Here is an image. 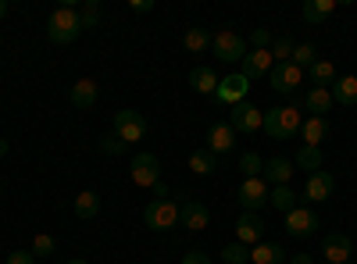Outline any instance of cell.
<instances>
[{"instance_id": "6da1fadb", "label": "cell", "mask_w": 357, "mask_h": 264, "mask_svg": "<svg viewBox=\"0 0 357 264\" xmlns=\"http://www.w3.org/2000/svg\"><path fill=\"white\" fill-rule=\"evenodd\" d=\"M79 33H82V22H79V11H75L72 4L57 8V11L47 18V36H50V43H75Z\"/></svg>"}, {"instance_id": "7a4b0ae2", "label": "cell", "mask_w": 357, "mask_h": 264, "mask_svg": "<svg viewBox=\"0 0 357 264\" xmlns=\"http://www.w3.org/2000/svg\"><path fill=\"white\" fill-rule=\"evenodd\" d=\"M304 118H301V111L296 107H272V111H264V132L272 136V139H293L296 132H301Z\"/></svg>"}, {"instance_id": "3957f363", "label": "cell", "mask_w": 357, "mask_h": 264, "mask_svg": "<svg viewBox=\"0 0 357 264\" xmlns=\"http://www.w3.org/2000/svg\"><path fill=\"white\" fill-rule=\"evenodd\" d=\"M211 50H215L218 61L232 65V61H243L247 57V40L236 33V29H222L218 36H211Z\"/></svg>"}, {"instance_id": "277c9868", "label": "cell", "mask_w": 357, "mask_h": 264, "mask_svg": "<svg viewBox=\"0 0 357 264\" xmlns=\"http://www.w3.org/2000/svg\"><path fill=\"white\" fill-rule=\"evenodd\" d=\"M146 132H151V125H146V118L139 111L126 107V111L114 114V136L122 143H139V139H146Z\"/></svg>"}, {"instance_id": "5b68a950", "label": "cell", "mask_w": 357, "mask_h": 264, "mask_svg": "<svg viewBox=\"0 0 357 264\" xmlns=\"http://www.w3.org/2000/svg\"><path fill=\"white\" fill-rule=\"evenodd\" d=\"M143 222H146V228H154V232L175 228L178 225V203L175 200H154V203H146Z\"/></svg>"}, {"instance_id": "8992f818", "label": "cell", "mask_w": 357, "mask_h": 264, "mask_svg": "<svg viewBox=\"0 0 357 264\" xmlns=\"http://www.w3.org/2000/svg\"><path fill=\"white\" fill-rule=\"evenodd\" d=\"M268 196H272V186H268V183L261 179V175H257V179H243V183H240V189H236V200H240L247 211L264 208Z\"/></svg>"}, {"instance_id": "52a82bcc", "label": "cell", "mask_w": 357, "mask_h": 264, "mask_svg": "<svg viewBox=\"0 0 357 264\" xmlns=\"http://www.w3.org/2000/svg\"><path fill=\"white\" fill-rule=\"evenodd\" d=\"M247 93H250V79H243V72H240V75H229V79H222V82H218L215 100H218V104L236 107V104H243V97H247Z\"/></svg>"}, {"instance_id": "ba28073f", "label": "cell", "mask_w": 357, "mask_h": 264, "mask_svg": "<svg viewBox=\"0 0 357 264\" xmlns=\"http://www.w3.org/2000/svg\"><path fill=\"white\" fill-rule=\"evenodd\" d=\"M132 183H136V186H151V189L161 183V164H158L154 154L143 150V154L132 157Z\"/></svg>"}, {"instance_id": "9c48e42d", "label": "cell", "mask_w": 357, "mask_h": 264, "mask_svg": "<svg viewBox=\"0 0 357 264\" xmlns=\"http://www.w3.org/2000/svg\"><path fill=\"white\" fill-rule=\"evenodd\" d=\"M301 79H304V68H296L293 61H282L268 72V82H272L275 93H293L296 86H301Z\"/></svg>"}, {"instance_id": "30bf717a", "label": "cell", "mask_w": 357, "mask_h": 264, "mask_svg": "<svg viewBox=\"0 0 357 264\" xmlns=\"http://www.w3.org/2000/svg\"><path fill=\"white\" fill-rule=\"evenodd\" d=\"M314 228H321V218H318V211H311V208H293L289 215H286V232L289 236H311Z\"/></svg>"}, {"instance_id": "8fae6325", "label": "cell", "mask_w": 357, "mask_h": 264, "mask_svg": "<svg viewBox=\"0 0 357 264\" xmlns=\"http://www.w3.org/2000/svg\"><path fill=\"white\" fill-rule=\"evenodd\" d=\"M229 125L236 129V132H257L261 125H264V111H257L254 104H236L232 107V114H229Z\"/></svg>"}, {"instance_id": "7c38bea8", "label": "cell", "mask_w": 357, "mask_h": 264, "mask_svg": "<svg viewBox=\"0 0 357 264\" xmlns=\"http://www.w3.org/2000/svg\"><path fill=\"white\" fill-rule=\"evenodd\" d=\"M321 257L329 261V264H347L354 257L350 236H343V232H329V236L321 240Z\"/></svg>"}, {"instance_id": "4fadbf2b", "label": "cell", "mask_w": 357, "mask_h": 264, "mask_svg": "<svg viewBox=\"0 0 357 264\" xmlns=\"http://www.w3.org/2000/svg\"><path fill=\"white\" fill-rule=\"evenodd\" d=\"M261 236H264V222H261L254 211H243L240 222H236V243H243V247L254 243V247H257Z\"/></svg>"}, {"instance_id": "5bb4252c", "label": "cell", "mask_w": 357, "mask_h": 264, "mask_svg": "<svg viewBox=\"0 0 357 264\" xmlns=\"http://www.w3.org/2000/svg\"><path fill=\"white\" fill-rule=\"evenodd\" d=\"M261 179L268 186H289L293 183V161L286 157H268L264 168H261Z\"/></svg>"}, {"instance_id": "9a60e30c", "label": "cell", "mask_w": 357, "mask_h": 264, "mask_svg": "<svg viewBox=\"0 0 357 264\" xmlns=\"http://www.w3.org/2000/svg\"><path fill=\"white\" fill-rule=\"evenodd\" d=\"M333 189H336V179H333V175H329V171H314V175H307L304 200L321 203V200H329V196H333Z\"/></svg>"}, {"instance_id": "2e32d148", "label": "cell", "mask_w": 357, "mask_h": 264, "mask_svg": "<svg viewBox=\"0 0 357 264\" xmlns=\"http://www.w3.org/2000/svg\"><path fill=\"white\" fill-rule=\"evenodd\" d=\"M232 146H236V129L229 122H215L207 129V150L211 154H229Z\"/></svg>"}, {"instance_id": "e0dca14e", "label": "cell", "mask_w": 357, "mask_h": 264, "mask_svg": "<svg viewBox=\"0 0 357 264\" xmlns=\"http://www.w3.org/2000/svg\"><path fill=\"white\" fill-rule=\"evenodd\" d=\"M243 79H264L268 72L275 68V57H272V50H254V54H247L243 57Z\"/></svg>"}, {"instance_id": "ac0fdd59", "label": "cell", "mask_w": 357, "mask_h": 264, "mask_svg": "<svg viewBox=\"0 0 357 264\" xmlns=\"http://www.w3.org/2000/svg\"><path fill=\"white\" fill-rule=\"evenodd\" d=\"M178 222H183L190 232H204L207 222H211V215H207V208L200 200H186L183 208H178Z\"/></svg>"}, {"instance_id": "d6986e66", "label": "cell", "mask_w": 357, "mask_h": 264, "mask_svg": "<svg viewBox=\"0 0 357 264\" xmlns=\"http://www.w3.org/2000/svg\"><path fill=\"white\" fill-rule=\"evenodd\" d=\"M336 8H340V0H307L301 15H304V22H307V25H321V22L329 18Z\"/></svg>"}, {"instance_id": "ffe728a7", "label": "cell", "mask_w": 357, "mask_h": 264, "mask_svg": "<svg viewBox=\"0 0 357 264\" xmlns=\"http://www.w3.org/2000/svg\"><path fill=\"white\" fill-rule=\"evenodd\" d=\"M97 82L93 79H79L75 86H72V104L79 107V111H86V107H93L97 104Z\"/></svg>"}, {"instance_id": "44dd1931", "label": "cell", "mask_w": 357, "mask_h": 264, "mask_svg": "<svg viewBox=\"0 0 357 264\" xmlns=\"http://www.w3.org/2000/svg\"><path fill=\"white\" fill-rule=\"evenodd\" d=\"M190 171H193V175H204V179H207V175H215V171H218V154H211L207 146L193 150V154H190Z\"/></svg>"}, {"instance_id": "7402d4cb", "label": "cell", "mask_w": 357, "mask_h": 264, "mask_svg": "<svg viewBox=\"0 0 357 264\" xmlns=\"http://www.w3.org/2000/svg\"><path fill=\"white\" fill-rule=\"evenodd\" d=\"M304 107L311 111V118H325V114H329V107H333V93L321 90V86H314V90L304 97Z\"/></svg>"}, {"instance_id": "603a6c76", "label": "cell", "mask_w": 357, "mask_h": 264, "mask_svg": "<svg viewBox=\"0 0 357 264\" xmlns=\"http://www.w3.org/2000/svg\"><path fill=\"white\" fill-rule=\"evenodd\" d=\"M250 261L254 264H286V250L279 247V243H257L254 250H250Z\"/></svg>"}, {"instance_id": "cb8c5ba5", "label": "cell", "mask_w": 357, "mask_h": 264, "mask_svg": "<svg viewBox=\"0 0 357 264\" xmlns=\"http://www.w3.org/2000/svg\"><path fill=\"white\" fill-rule=\"evenodd\" d=\"M329 93H333V100H340V104H357V75H343V79H336L333 86H329Z\"/></svg>"}, {"instance_id": "d4e9b609", "label": "cell", "mask_w": 357, "mask_h": 264, "mask_svg": "<svg viewBox=\"0 0 357 264\" xmlns=\"http://www.w3.org/2000/svg\"><path fill=\"white\" fill-rule=\"evenodd\" d=\"M72 208H75V215H79L82 222H89V218H97V215H100V196H97L93 189H82V193L75 196Z\"/></svg>"}, {"instance_id": "484cf974", "label": "cell", "mask_w": 357, "mask_h": 264, "mask_svg": "<svg viewBox=\"0 0 357 264\" xmlns=\"http://www.w3.org/2000/svg\"><path fill=\"white\" fill-rule=\"evenodd\" d=\"M190 86H193L197 93H215V90H218V75L207 68V65H197V68L190 72Z\"/></svg>"}, {"instance_id": "4316f807", "label": "cell", "mask_w": 357, "mask_h": 264, "mask_svg": "<svg viewBox=\"0 0 357 264\" xmlns=\"http://www.w3.org/2000/svg\"><path fill=\"white\" fill-rule=\"evenodd\" d=\"M301 132H304V146H321L325 136H329V122L325 118H304Z\"/></svg>"}, {"instance_id": "83f0119b", "label": "cell", "mask_w": 357, "mask_h": 264, "mask_svg": "<svg viewBox=\"0 0 357 264\" xmlns=\"http://www.w3.org/2000/svg\"><path fill=\"white\" fill-rule=\"evenodd\" d=\"M293 168H301V171H321V146H301L293 157Z\"/></svg>"}, {"instance_id": "f1b7e54d", "label": "cell", "mask_w": 357, "mask_h": 264, "mask_svg": "<svg viewBox=\"0 0 357 264\" xmlns=\"http://www.w3.org/2000/svg\"><path fill=\"white\" fill-rule=\"evenodd\" d=\"M268 203H272L275 211H282V215H289L293 208H301V203H296L293 186H272V196H268Z\"/></svg>"}, {"instance_id": "f546056e", "label": "cell", "mask_w": 357, "mask_h": 264, "mask_svg": "<svg viewBox=\"0 0 357 264\" xmlns=\"http://www.w3.org/2000/svg\"><path fill=\"white\" fill-rule=\"evenodd\" d=\"M311 79L321 86V90H329V86L336 82V65H333V61H325V57H318V61L311 65Z\"/></svg>"}, {"instance_id": "4dcf8cb0", "label": "cell", "mask_w": 357, "mask_h": 264, "mask_svg": "<svg viewBox=\"0 0 357 264\" xmlns=\"http://www.w3.org/2000/svg\"><path fill=\"white\" fill-rule=\"evenodd\" d=\"M183 47H186L190 54H204L207 47H211V33H207V29H186Z\"/></svg>"}, {"instance_id": "1f68e13d", "label": "cell", "mask_w": 357, "mask_h": 264, "mask_svg": "<svg viewBox=\"0 0 357 264\" xmlns=\"http://www.w3.org/2000/svg\"><path fill=\"white\" fill-rule=\"evenodd\" d=\"M289 61H293L296 68H311V65L318 61V47H314V43H296Z\"/></svg>"}, {"instance_id": "d6a6232c", "label": "cell", "mask_w": 357, "mask_h": 264, "mask_svg": "<svg viewBox=\"0 0 357 264\" xmlns=\"http://www.w3.org/2000/svg\"><path fill=\"white\" fill-rule=\"evenodd\" d=\"M79 22H82V29H97V22H100V4L97 0H82Z\"/></svg>"}, {"instance_id": "836d02e7", "label": "cell", "mask_w": 357, "mask_h": 264, "mask_svg": "<svg viewBox=\"0 0 357 264\" xmlns=\"http://www.w3.org/2000/svg\"><path fill=\"white\" fill-rule=\"evenodd\" d=\"M222 261H225V264H247V261H250V247H243V243H229V247L222 250Z\"/></svg>"}, {"instance_id": "e575fe53", "label": "cell", "mask_w": 357, "mask_h": 264, "mask_svg": "<svg viewBox=\"0 0 357 264\" xmlns=\"http://www.w3.org/2000/svg\"><path fill=\"white\" fill-rule=\"evenodd\" d=\"M261 168H264V161H261L254 150H247V154L240 157V171L247 175V179H257V175H261Z\"/></svg>"}, {"instance_id": "d590c367", "label": "cell", "mask_w": 357, "mask_h": 264, "mask_svg": "<svg viewBox=\"0 0 357 264\" xmlns=\"http://www.w3.org/2000/svg\"><path fill=\"white\" fill-rule=\"evenodd\" d=\"M272 57H275V65L289 61V57H293V40H289V36H275V43H272Z\"/></svg>"}, {"instance_id": "8d00e7d4", "label": "cell", "mask_w": 357, "mask_h": 264, "mask_svg": "<svg viewBox=\"0 0 357 264\" xmlns=\"http://www.w3.org/2000/svg\"><path fill=\"white\" fill-rule=\"evenodd\" d=\"M57 250V243H54V236H47V232H40V236L33 240V257L40 261V257H50Z\"/></svg>"}, {"instance_id": "74e56055", "label": "cell", "mask_w": 357, "mask_h": 264, "mask_svg": "<svg viewBox=\"0 0 357 264\" xmlns=\"http://www.w3.org/2000/svg\"><path fill=\"white\" fill-rule=\"evenodd\" d=\"M100 150H104V154H126L129 143H122L114 132H107V136H100Z\"/></svg>"}, {"instance_id": "f35d334b", "label": "cell", "mask_w": 357, "mask_h": 264, "mask_svg": "<svg viewBox=\"0 0 357 264\" xmlns=\"http://www.w3.org/2000/svg\"><path fill=\"white\" fill-rule=\"evenodd\" d=\"M250 43H254L257 50H268V47L275 43V36L268 33V29H254V33H250Z\"/></svg>"}, {"instance_id": "ab89813d", "label": "cell", "mask_w": 357, "mask_h": 264, "mask_svg": "<svg viewBox=\"0 0 357 264\" xmlns=\"http://www.w3.org/2000/svg\"><path fill=\"white\" fill-rule=\"evenodd\" d=\"M8 264H36V257H33V250H15V254H8Z\"/></svg>"}, {"instance_id": "60d3db41", "label": "cell", "mask_w": 357, "mask_h": 264, "mask_svg": "<svg viewBox=\"0 0 357 264\" xmlns=\"http://www.w3.org/2000/svg\"><path fill=\"white\" fill-rule=\"evenodd\" d=\"M183 264H211V257H207L204 250H190V254L183 257Z\"/></svg>"}, {"instance_id": "b9f144b4", "label": "cell", "mask_w": 357, "mask_h": 264, "mask_svg": "<svg viewBox=\"0 0 357 264\" xmlns=\"http://www.w3.org/2000/svg\"><path fill=\"white\" fill-rule=\"evenodd\" d=\"M136 15H151L154 11V0H132V4H129Z\"/></svg>"}, {"instance_id": "7bdbcfd3", "label": "cell", "mask_w": 357, "mask_h": 264, "mask_svg": "<svg viewBox=\"0 0 357 264\" xmlns=\"http://www.w3.org/2000/svg\"><path fill=\"white\" fill-rule=\"evenodd\" d=\"M289 264H314V257H311V254H293Z\"/></svg>"}, {"instance_id": "ee69618b", "label": "cell", "mask_w": 357, "mask_h": 264, "mask_svg": "<svg viewBox=\"0 0 357 264\" xmlns=\"http://www.w3.org/2000/svg\"><path fill=\"white\" fill-rule=\"evenodd\" d=\"M154 193H158V200H168V186H165V183H158Z\"/></svg>"}, {"instance_id": "f6af8a7d", "label": "cell", "mask_w": 357, "mask_h": 264, "mask_svg": "<svg viewBox=\"0 0 357 264\" xmlns=\"http://www.w3.org/2000/svg\"><path fill=\"white\" fill-rule=\"evenodd\" d=\"M4 154H8V139H4V136H0V157H4Z\"/></svg>"}, {"instance_id": "bcb514c9", "label": "cell", "mask_w": 357, "mask_h": 264, "mask_svg": "<svg viewBox=\"0 0 357 264\" xmlns=\"http://www.w3.org/2000/svg\"><path fill=\"white\" fill-rule=\"evenodd\" d=\"M8 15V4H4V0H0V18H4Z\"/></svg>"}, {"instance_id": "7dc6e473", "label": "cell", "mask_w": 357, "mask_h": 264, "mask_svg": "<svg viewBox=\"0 0 357 264\" xmlns=\"http://www.w3.org/2000/svg\"><path fill=\"white\" fill-rule=\"evenodd\" d=\"M68 264H86V261H82V257H75V261H68Z\"/></svg>"}, {"instance_id": "c3c4849f", "label": "cell", "mask_w": 357, "mask_h": 264, "mask_svg": "<svg viewBox=\"0 0 357 264\" xmlns=\"http://www.w3.org/2000/svg\"><path fill=\"white\" fill-rule=\"evenodd\" d=\"M347 264H357V261H347Z\"/></svg>"}, {"instance_id": "681fc988", "label": "cell", "mask_w": 357, "mask_h": 264, "mask_svg": "<svg viewBox=\"0 0 357 264\" xmlns=\"http://www.w3.org/2000/svg\"><path fill=\"white\" fill-rule=\"evenodd\" d=\"M321 264H329V261H321Z\"/></svg>"}]
</instances>
